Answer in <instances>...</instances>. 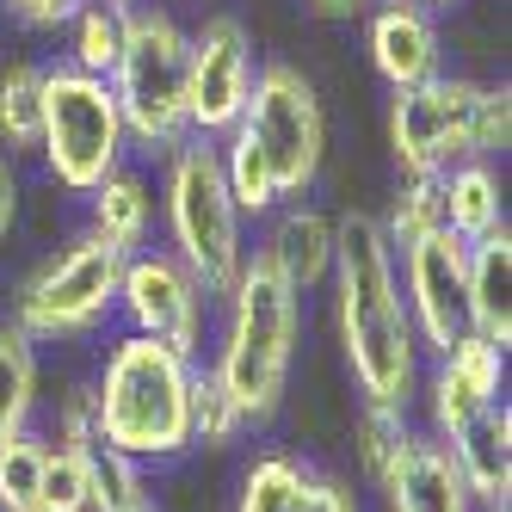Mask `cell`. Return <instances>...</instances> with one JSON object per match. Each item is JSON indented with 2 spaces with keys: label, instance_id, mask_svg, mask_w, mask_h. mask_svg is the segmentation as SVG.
Wrapping results in <instances>:
<instances>
[{
  "label": "cell",
  "instance_id": "6da1fadb",
  "mask_svg": "<svg viewBox=\"0 0 512 512\" xmlns=\"http://www.w3.org/2000/svg\"><path fill=\"white\" fill-rule=\"evenodd\" d=\"M334 334L346 377L358 401H383V408H414L426 352L420 334L401 303V278H395V247L377 223V210H346L334 216Z\"/></svg>",
  "mask_w": 512,
  "mask_h": 512
},
{
  "label": "cell",
  "instance_id": "7a4b0ae2",
  "mask_svg": "<svg viewBox=\"0 0 512 512\" xmlns=\"http://www.w3.org/2000/svg\"><path fill=\"white\" fill-rule=\"evenodd\" d=\"M303 303L260 247L247 253L241 278L216 297V327H210V352L204 364L223 389L235 395V408L247 414V426L260 432L284 414L290 377H297V346H303Z\"/></svg>",
  "mask_w": 512,
  "mask_h": 512
},
{
  "label": "cell",
  "instance_id": "3957f363",
  "mask_svg": "<svg viewBox=\"0 0 512 512\" xmlns=\"http://www.w3.org/2000/svg\"><path fill=\"white\" fill-rule=\"evenodd\" d=\"M87 395L93 438L105 451H124L149 469L192 457V358H179L173 346L118 327Z\"/></svg>",
  "mask_w": 512,
  "mask_h": 512
},
{
  "label": "cell",
  "instance_id": "277c9868",
  "mask_svg": "<svg viewBox=\"0 0 512 512\" xmlns=\"http://www.w3.org/2000/svg\"><path fill=\"white\" fill-rule=\"evenodd\" d=\"M155 204H161V229L179 260H186L210 297H223V290L241 278L247 266V216L241 204L229 198V179H223V161H216V142L204 136H186L179 149L161 155V186H155Z\"/></svg>",
  "mask_w": 512,
  "mask_h": 512
},
{
  "label": "cell",
  "instance_id": "5b68a950",
  "mask_svg": "<svg viewBox=\"0 0 512 512\" xmlns=\"http://www.w3.org/2000/svg\"><path fill=\"white\" fill-rule=\"evenodd\" d=\"M112 93L130 130V155H167L186 130V25L167 0H136L124 13V50L112 62Z\"/></svg>",
  "mask_w": 512,
  "mask_h": 512
},
{
  "label": "cell",
  "instance_id": "8992f818",
  "mask_svg": "<svg viewBox=\"0 0 512 512\" xmlns=\"http://www.w3.org/2000/svg\"><path fill=\"white\" fill-rule=\"evenodd\" d=\"M118 278L124 253L105 247L93 229H75L56 253H44L13 290V327L31 346H75L118 327Z\"/></svg>",
  "mask_w": 512,
  "mask_h": 512
},
{
  "label": "cell",
  "instance_id": "52a82bcc",
  "mask_svg": "<svg viewBox=\"0 0 512 512\" xmlns=\"http://www.w3.org/2000/svg\"><path fill=\"white\" fill-rule=\"evenodd\" d=\"M38 161L50 186L68 198H87L105 173H118L130 155V130L118 112V93L105 75H87L75 62H44V124H38Z\"/></svg>",
  "mask_w": 512,
  "mask_h": 512
},
{
  "label": "cell",
  "instance_id": "ba28073f",
  "mask_svg": "<svg viewBox=\"0 0 512 512\" xmlns=\"http://www.w3.org/2000/svg\"><path fill=\"white\" fill-rule=\"evenodd\" d=\"M241 130L260 142L278 198H309L327 173V105L297 62H260Z\"/></svg>",
  "mask_w": 512,
  "mask_h": 512
},
{
  "label": "cell",
  "instance_id": "9c48e42d",
  "mask_svg": "<svg viewBox=\"0 0 512 512\" xmlns=\"http://www.w3.org/2000/svg\"><path fill=\"white\" fill-rule=\"evenodd\" d=\"M118 327L124 334H149L198 364L210 352L216 297L173 247H136L124 253V278H118Z\"/></svg>",
  "mask_w": 512,
  "mask_h": 512
},
{
  "label": "cell",
  "instance_id": "30bf717a",
  "mask_svg": "<svg viewBox=\"0 0 512 512\" xmlns=\"http://www.w3.org/2000/svg\"><path fill=\"white\" fill-rule=\"evenodd\" d=\"M475 99L482 81L438 68L432 81L389 93V155L395 173H445L469 161V124H475Z\"/></svg>",
  "mask_w": 512,
  "mask_h": 512
},
{
  "label": "cell",
  "instance_id": "8fae6325",
  "mask_svg": "<svg viewBox=\"0 0 512 512\" xmlns=\"http://www.w3.org/2000/svg\"><path fill=\"white\" fill-rule=\"evenodd\" d=\"M260 56H253V31L235 13H210L204 25L186 31V130L204 142H223L241 112Z\"/></svg>",
  "mask_w": 512,
  "mask_h": 512
},
{
  "label": "cell",
  "instance_id": "7c38bea8",
  "mask_svg": "<svg viewBox=\"0 0 512 512\" xmlns=\"http://www.w3.org/2000/svg\"><path fill=\"white\" fill-rule=\"evenodd\" d=\"M463 266H469V241H457L451 229H426L408 247H395V278H401V303L420 334V352H445L469 315H463Z\"/></svg>",
  "mask_w": 512,
  "mask_h": 512
},
{
  "label": "cell",
  "instance_id": "4fadbf2b",
  "mask_svg": "<svg viewBox=\"0 0 512 512\" xmlns=\"http://www.w3.org/2000/svg\"><path fill=\"white\" fill-rule=\"evenodd\" d=\"M494 401H506V346L463 327L445 352L426 358L420 395H414V408H426V420H414V426H426L432 438H451L463 420H475Z\"/></svg>",
  "mask_w": 512,
  "mask_h": 512
},
{
  "label": "cell",
  "instance_id": "5bb4252c",
  "mask_svg": "<svg viewBox=\"0 0 512 512\" xmlns=\"http://www.w3.org/2000/svg\"><path fill=\"white\" fill-rule=\"evenodd\" d=\"M235 512H364V500L346 475L321 469L303 451L272 445V451H253V463L241 469Z\"/></svg>",
  "mask_w": 512,
  "mask_h": 512
},
{
  "label": "cell",
  "instance_id": "9a60e30c",
  "mask_svg": "<svg viewBox=\"0 0 512 512\" xmlns=\"http://www.w3.org/2000/svg\"><path fill=\"white\" fill-rule=\"evenodd\" d=\"M364 56H371V75L401 93L420 87L445 68V31H438V13L420 7V0H377L364 13Z\"/></svg>",
  "mask_w": 512,
  "mask_h": 512
},
{
  "label": "cell",
  "instance_id": "2e32d148",
  "mask_svg": "<svg viewBox=\"0 0 512 512\" xmlns=\"http://www.w3.org/2000/svg\"><path fill=\"white\" fill-rule=\"evenodd\" d=\"M383 494L389 512H482L469 500L463 475L445 451V438H432L426 426H414L408 438H401V451L389 457V469L371 482Z\"/></svg>",
  "mask_w": 512,
  "mask_h": 512
},
{
  "label": "cell",
  "instance_id": "e0dca14e",
  "mask_svg": "<svg viewBox=\"0 0 512 512\" xmlns=\"http://www.w3.org/2000/svg\"><path fill=\"white\" fill-rule=\"evenodd\" d=\"M253 247L297 284V297H315V290H327V272H334V216L309 198H284L266 216V235Z\"/></svg>",
  "mask_w": 512,
  "mask_h": 512
},
{
  "label": "cell",
  "instance_id": "ac0fdd59",
  "mask_svg": "<svg viewBox=\"0 0 512 512\" xmlns=\"http://www.w3.org/2000/svg\"><path fill=\"white\" fill-rule=\"evenodd\" d=\"M445 451H451L469 500L482 512L512 506V401H494V408H482L475 420H463L445 438Z\"/></svg>",
  "mask_w": 512,
  "mask_h": 512
},
{
  "label": "cell",
  "instance_id": "d6986e66",
  "mask_svg": "<svg viewBox=\"0 0 512 512\" xmlns=\"http://www.w3.org/2000/svg\"><path fill=\"white\" fill-rule=\"evenodd\" d=\"M463 315L469 334H482L512 352V229H488L482 241H469L463 266Z\"/></svg>",
  "mask_w": 512,
  "mask_h": 512
},
{
  "label": "cell",
  "instance_id": "ffe728a7",
  "mask_svg": "<svg viewBox=\"0 0 512 512\" xmlns=\"http://www.w3.org/2000/svg\"><path fill=\"white\" fill-rule=\"evenodd\" d=\"M155 216H161V204H155V179L142 173V161H124L118 173H105L87 192V229L118 253L149 247L155 241Z\"/></svg>",
  "mask_w": 512,
  "mask_h": 512
},
{
  "label": "cell",
  "instance_id": "44dd1931",
  "mask_svg": "<svg viewBox=\"0 0 512 512\" xmlns=\"http://www.w3.org/2000/svg\"><path fill=\"white\" fill-rule=\"evenodd\" d=\"M438 210H445V229L457 241H482L488 229L506 223V173L500 161L469 155L457 167L438 173Z\"/></svg>",
  "mask_w": 512,
  "mask_h": 512
},
{
  "label": "cell",
  "instance_id": "7402d4cb",
  "mask_svg": "<svg viewBox=\"0 0 512 512\" xmlns=\"http://www.w3.org/2000/svg\"><path fill=\"white\" fill-rule=\"evenodd\" d=\"M38 395H44L38 346H31L13 321H0V445L38 420Z\"/></svg>",
  "mask_w": 512,
  "mask_h": 512
},
{
  "label": "cell",
  "instance_id": "603a6c76",
  "mask_svg": "<svg viewBox=\"0 0 512 512\" xmlns=\"http://www.w3.org/2000/svg\"><path fill=\"white\" fill-rule=\"evenodd\" d=\"M44 124V62H7L0 68V155L25 161L38 155Z\"/></svg>",
  "mask_w": 512,
  "mask_h": 512
},
{
  "label": "cell",
  "instance_id": "cb8c5ba5",
  "mask_svg": "<svg viewBox=\"0 0 512 512\" xmlns=\"http://www.w3.org/2000/svg\"><path fill=\"white\" fill-rule=\"evenodd\" d=\"M87 488H93L87 512H167L155 482H149V463H136L124 451H105V445L87 451Z\"/></svg>",
  "mask_w": 512,
  "mask_h": 512
},
{
  "label": "cell",
  "instance_id": "d4e9b609",
  "mask_svg": "<svg viewBox=\"0 0 512 512\" xmlns=\"http://www.w3.org/2000/svg\"><path fill=\"white\" fill-rule=\"evenodd\" d=\"M247 438H253L247 414L235 408V395L223 389V377L198 358L192 364V451H235V445H247Z\"/></svg>",
  "mask_w": 512,
  "mask_h": 512
},
{
  "label": "cell",
  "instance_id": "484cf974",
  "mask_svg": "<svg viewBox=\"0 0 512 512\" xmlns=\"http://www.w3.org/2000/svg\"><path fill=\"white\" fill-rule=\"evenodd\" d=\"M216 161H223V179H229V198L241 204V216L247 223H266V216L284 204L278 198V186H272V167H266V155H260V142H253L241 124L216 142Z\"/></svg>",
  "mask_w": 512,
  "mask_h": 512
},
{
  "label": "cell",
  "instance_id": "4316f807",
  "mask_svg": "<svg viewBox=\"0 0 512 512\" xmlns=\"http://www.w3.org/2000/svg\"><path fill=\"white\" fill-rule=\"evenodd\" d=\"M124 13L130 7H112V0H81V13L62 25V38H68L62 62L87 68V75H112V62L124 50Z\"/></svg>",
  "mask_w": 512,
  "mask_h": 512
},
{
  "label": "cell",
  "instance_id": "83f0119b",
  "mask_svg": "<svg viewBox=\"0 0 512 512\" xmlns=\"http://www.w3.org/2000/svg\"><path fill=\"white\" fill-rule=\"evenodd\" d=\"M414 432V408H383V401H358V420H352V463L364 482H377L389 469V457L401 451V438Z\"/></svg>",
  "mask_w": 512,
  "mask_h": 512
},
{
  "label": "cell",
  "instance_id": "f1b7e54d",
  "mask_svg": "<svg viewBox=\"0 0 512 512\" xmlns=\"http://www.w3.org/2000/svg\"><path fill=\"white\" fill-rule=\"evenodd\" d=\"M389 247H408L426 229H445V210H438V173H401V186L389 198V210L377 216Z\"/></svg>",
  "mask_w": 512,
  "mask_h": 512
},
{
  "label": "cell",
  "instance_id": "f546056e",
  "mask_svg": "<svg viewBox=\"0 0 512 512\" xmlns=\"http://www.w3.org/2000/svg\"><path fill=\"white\" fill-rule=\"evenodd\" d=\"M44 451H50V432H38V426H25L19 438L0 445V512H31L38 506Z\"/></svg>",
  "mask_w": 512,
  "mask_h": 512
},
{
  "label": "cell",
  "instance_id": "4dcf8cb0",
  "mask_svg": "<svg viewBox=\"0 0 512 512\" xmlns=\"http://www.w3.org/2000/svg\"><path fill=\"white\" fill-rule=\"evenodd\" d=\"M93 488H87V451L50 445L44 451V475H38V506L31 512H87Z\"/></svg>",
  "mask_w": 512,
  "mask_h": 512
},
{
  "label": "cell",
  "instance_id": "1f68e13d",
  "mask_svg": "<svg viewBox=\"0 0 512 512\" xmlns=\"http://www.w3.org/2000/svg\"><path fill=\"white\" fill-rule=\"evenodd\" d=\"M512 149V87L506 81H482V99H475V124H469V155L482 161H506Z\"/></svg>",
  "mask_w": 512,
  "mask_h": 512
},
{
  "label": "cell",
  "instance_id": "d6a6232c",
  "mask_svg": "<svg viewBox=\"0 0 512 512\" xmlns=\"http://www.w3.org/2000/svg\"><path fill=\"white\" fill-rule=\"evenodd\" d=\"M50 445H68V451H93V445H99V438H93V395H87V383L62 389V401H56V426H50Z\"/></svg>",
  "mask_w": 512,
  "mask_h": 512
},
{
  "label": "cell",
  "instance_id": "836d02e7",
  "mask_svg": "<svg viewBox=\"0 0 512 512\" xmlns=\"http://www.w3.org/2000/svg\"><path fill=\"white\" fill-rule=\"evenodd\" d=\"M7 13H13L25 31H50V38H56V31L81 13V0H7Z\"/></svg>",
  "mask_w": 512,
  "mask_h": 512
},
{
  "label": "cell",
  "instance_id": "e575fe53",
  "mask_svg": "<svg viewBox=\"0 0 512 512\" xmlns=\"http://www.w3.org/2000/svg\"><path fill=\"white\" fill-rule=\"evenodd\" d=\"M19 198H25L19 161H7V155H0V241H7V235H13V223H19Z\"/></svg>",
  "mask_w": 512,
  "mask_h": 512
},
{
  "label": "cell",
  "instance_id": "d590c367",
  "mask_svg": "<svg viewBox=\"0 0 512 512\" xmlns=\"http://www.w3.org/2000/svg\"><path fill=\"white\" fill-rule=\"evenodd\" d=\"M303 7H309L315 19H364L377 0H303Z\"/></svg>",
  "mask_w": 512,
  "mask_h": 512
},
{
  "label": "cell",
  "instance_id": "8d00e7d4",
  "mask_svg": "<svg viewBox=\"0 0 512 512\" xmlns=\"http://www.w3.org/2000/svg\"><path fill=\"white\" fill-rule=\"evenodd\" d=\"M420 7H432V13H451V7H457V0H420Z\"/></svg>",
  "mask_w": 512,
  "mask_h": 512
},
{
  "label": "cell",
  "instance_id": "74e56055",
  "mask_svg": "<svg viewBox=\"0 0 512 512\" xmlns=\"http://www.w3.org/2000/svg\"><path fill=\"white\" fill-rule=\"evenodd\" d=\"M0 309H7V284H0Z\"/></svg>",
  "mask_w": 512,
  "mask_h": 512
},
{
  "label": "cell",
  "instance_id": "f35d334b",
  "mask_svg": "<svg viewBox=\"0 0 512 512\" xmlns=\"http://www.w3.org/2000/svg\"><path fill=\"white\" fill-rule=\"evenodd\" d=\"M112 7H136V0H112Z\"/></svg>",
  "mask_w": 512,
  "mask_h": 512
},
{
  "label": "cell",
  "instance_id": "ab89813d",
  "mask_svg": "<svg viewBox=\"0 0 512 512\" xmlns=\"http://www.w3.org/2000/svg\"><path fill=\"white\" fill-rule=\"evenodd\" d=\"M0 13H7V0H0Z\"/></svg>",
  "mask_w": 512,
  "mask_h": 512
}]
</instances>
